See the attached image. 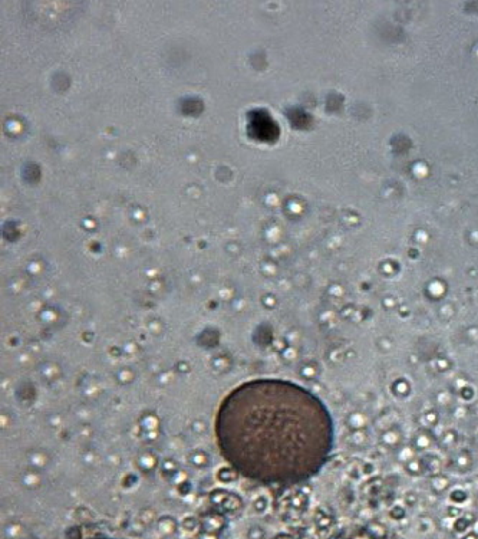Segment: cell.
<instances>
[{"mask_svg": "<svg viewBox=\"0 0 478 539\" xmlns=\"http://www.w3.org/2000/svg\"><path fill=\"white\" fill-rule=\"evenodd\" d=\"M214 436L221 457L243 477L266 486L315 475L330 444L323 404L286 380L256 378L234 387L219 404Z\"/></svg>", "mask_w": 478, "mask_h": 539, "instance_id": "cell-1", "label": "cell"}, {"mask_svg": "<svg viewBox=\"0 0 478 539\" xmlns=\"http://www.w3.org/2000/svg\"><path fill=\"white\" fill-rule=\"evenodd\" d=\"M83 539H112V538H106V537H91V538H83Z\"/></svg>", "mask_w": 478, "mask_h": 539, "instance_id": "cell-2", "label": "cell"}]
</instances>
